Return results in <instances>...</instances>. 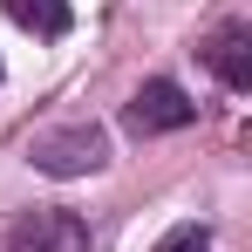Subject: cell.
Segmentation results:
<instances>
[{
  "label": "cell",
  "mask_w": 252,
  "mask_h": 252,
  "mask_svg": "<svg viewBox=\"0 0 252 252\" xmlns=\"http://www.w3.org/2000/svg\"><path fill=\"white\" fill-rule=\"evenodd\" d=\"M28 164L41 177H89V170L109 164V129L102 123H62V129H41L28 143Z\"/></svg>",
  "instance_id": "6da1fadb"
},
{
  "label": "cell",
  "mask_w": 252,
  "mask_h": 252,
  "mask_svg": "<svg viewBox=\"0 0 252 252\" xmlns=\"http://www.w3.org/2000/svg\"><path fill=\"white\" fill-rule=\"evenodd\" d=\"M191 123H198V102L170 82V75H150V82L123 102V129L129 136H170V129H191Z\"/></svg>",
  "instance_id": "7a4b0ae2"
},
{
  "label": "cell",
  "mask_w": 252,
  "mask_h": 252,
  "mask_svg": "<svg viewBox=\"0 0 252 252\" xmlns=\"http://www.w3.org/2000/svg\"><path fill=\"white\" fill-rule=\"evenodd\" d=\"M7 252H95V239H89L82 211L41 205V211H28V218L7 232Z\"/></svg>",
  "instance_id": "3957f363"
},
{
  "label": "cell",
  "mask_w": 252,
  "mask_h": 252,
  "mask_svg": "<svg viewBox=\"0 0 252 252\" xmlns=\"http://www.w3.org/2000/svg\"><path fill=\"white\" fill-rule=\"evenodd\" d=\"M198 55L211 62V75L232 89V95H246V89H252V28H246V21H225Z\"/></svg>",
  "instance_id": "277c9868"
},
{
  "label": "cell",
  "mask_w": 252,
  "mask_h": 252,
  "mask_svg": "<svg viewBox=\"0 0 252 252\" xmlns=\"http://www.w3.org/2000/svg\"><path fill=\"white\" fill-rule=\"evenodd\" d=\"M0 7H7L28 34H41V41H62V34H68V21H75V7H68V0H0Z\"/></svg>",
  "instance_id": "5b68a950"
},
{
  "label": "cell",
  "mask_w": 252,
  "mask_h": 252,
  "mask_svg": "<svg viewBox=\"0 0 252 252\" xmlns=\"http://www.w3.org/2000/svg\"><path fill=\"white\" fill-rule=\"evenodd\" d=\"M150 252H211V225H198V218H184V225H170L164 239Z\"/></svg>",
  "instance_id": "8992f818"
},
{
  "label": "cell",
  "mask_w": 252,
  "mask_h": 252,
  "mask_svg": "<svg viewBox=\"0 0 252 252\" xmlns=\"http://www.w3.org/2000/svg\"><path fill=\"white\" fill-rule=\"evenodd\" d=\"M0 75H7V68H0Z\"/></svg>",
  "instance_id": "52a82bcc"
}]
</instances>
